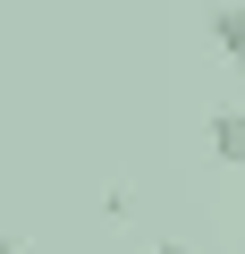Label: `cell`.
Wrapping results in <instances>:
<instances>
[{
    "label": "cell",
    "instance_id": "obj_2",
    "mask_svg": "<svg viewBox=\"0 0 245 254\" xmlns=\"http://www.w3.org/2000/svg\"><path fill=\"white\" fill-rule=\"evenodd\" d=\"M211 43L228 60H245V9H211Z\"/></svg>",
    "mask_w": 245,
    "mask_h": 254
},
{
    "label": "cell",
    "instance_id": "obj_4",
    "mask_svg": "<svg viewBox=\"0 0 245 254\" xmlns=\"http://www.w3.org/2000/svg\"><path fill=\"white\" fill-rule=\"evenodd\" d=\"M0 254H17V237H9V246H0Z\"/></svg>",
    "mask_w": 245,
    "mask_h": 254
},
{
    "label": "cell",
    "instance_id": "obj_3",
    "mask_svg": "<svg viewBox=\"0 0 245 254\" xmlns=\"http://www.w3.org/2000/svg\"><path fill=\"white\" fill-rule=\"evenodd\" d=\"M152 254H195V246H178V237H161V246H152Z\"/></svg>",
    "mask_w": 245,
    "mask_h": 254
},
{
    "label": "cell",
    "instance_id": "obj_1",
    "mask_svg": "<svg viewBox=\"0 0 245 254\" xmlns=\"http://www.w3.org/2000/svg\"><path fill=\"white\" fill-rule=\"evenodd\" d=\"M211 153H220L228 170H245V110H220V119H211Z\"/></svg>",
    "mask_w": 245,
    "mask_h": 254
}]
</instances>
